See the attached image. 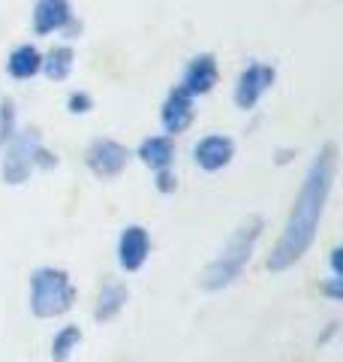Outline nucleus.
Returning <instances> with one entry per match:
<instances>
[{"label":"nucleus","instance_id":"obj_1","mask_svg":"<svg viewBox=\"0 0 343 362\" xmlns=\"http://www.w3.org/2000/svg\"><path fill=\"white\" fill-rule=\"evenodd\" d=\"M335 175H337V145L325 142L316 151L311 166H307V175L301 181L299 197H295L289 221H286L277 245L271 247V254L265 259L268 272H286L311 251L319 221H323V211L328 206L331 187H335Z\"/></svg>","mask_w":343,"mask_h":362},{"label":"nucleus","instance_id":"obj_2","mask_svg":"<svg viewBox=\"0 0 343 362\" xmlns=\"http://www.w3.org/2000/svg\"><path fill=\"white\" fill-rule=\"evenodd\" d=\"M262 230H265V221L259 218V214H253V218H247L238 230L229 235V242L223 245V251L217 254L208 269L202 272V290L208 293H217V290H226L232 287L238 278H241V272L247 269L250 257H253L256 251V242L262 239Z\"/></svg>","mask_w":343,"mask_h":362},{"label":"nucleus","instance_id":"obj_3","mask_svg":"<svg viewBox=\"0 0 343 362\" xmlns=\"http://www.w3.org/2000/svg\"><path fill=\"white\" fill-rule=\"evenodd\" d=\"M78 299V290L73 284L70 272L57 266H40L30 272V314L40 320H52V317H64L73 311Z\"/></svg>","mask_w":343,"mask_h":362},{"label":"nucleus","instance_id":"obj_4","mask_svg":"<svg viewBox=\"0 0 343 362\" xmlns=\"http://www.w3.org/2000/svg\"><path fill=\"white\" fill-rule=\"evenodd\" d=\"M37 139H40L37 130H18L16 139L4 148V163H0V178H4V185L18 187L30 178V173H33L30 148Z\"/></svg>","mask_w":343,"mask_h":362},{"label":"nucleus","instance_id":"obj_5","mask_svg":"<svg viewBox=\"0 0 343 362\" xmlns=\"http://www.w3.org/2000/svg\"><path fill=\"white\" fill-rule=\"evenodd\" d=\"M274 78H277V70H274L271 64H262V61H250L241 73H238V82H235V106L250 112L253 109L262 94L271 90Z\"/></svg>","mask_w":343,"mask_h":362},{"label":"nucleus","instance_id":"obj_6","mask_svg":"<svg viewBox=\"0 0 343 362\" xmlns=\"http://www.w3.org/2000/svg\"><path fill=\"white\" fill-rule=\"evenodd\" d=\"M130 148L114 139H94L85 151V163L97 178H118L130 163Z\"/></svg>","mask_w":343,"mask_h":362},{"label":"nucleus","instance_id":"obj_7","mask_svg":"<svg viewBox=\"0 0 343 362\" xmlns=\"http://www.w3.org/2000/svg\"><path fill=\"white\" fill-rule=\"evenodd\" d=\"M151 257V233L142 223L124 226L118 235V266L124 272H139Z\"/></svg>","mask_w":343,"mask_h":362},{"label":"nucleus","instance_id":"obj_8","mask_svg":"<svg viewBox=\"0 0 343 362\" xmlns=\"http://www.w3.org/2000/svg\"><path fill=\"white\" fill-rule=\"evenodd\" d=\"M232 157H235V142L223 133H208L193 145V160H196L202 173H220V169L232 163Z\"/></svg>","mask_w":343,"mask_h":362},{"label":"nucleus","instance_id":"obj_9","mask_svg":"<svg viewBox=\"0 0 343 362\" xmlns=\"http://www.w3.org/2000/svg\"><path fill=\"white\" fill-rule=\"evenodd\" d=\"M217 78H220L217 58L211 52H202V54H196V58H190L184 76H181V88H184L190 97H205V94L214 90Z\"/></svg>","mask_w":343,"mask_h":362},{"label":"nucleus","instance_id":"obj_10","mask_svg":"<svg viewBox=\"0 0 343 362\" xmlns=\"http://www.w3.org/2000/svg\"><path fill=\"white\" fill-rule=\"evenodd\" d=\"M160 121H163L166 136L184 133L190 124H193V97L181 85L169 90V97H166V103H163V112H160Z\"/></svg>","mask_w":343,"mask_h":362},{"label":"nucleus","instance_id":"obj_11","mask_svg":"<svg viewBox=\"0 0 343 362\" xmlns=\"http://www.w3.org/2000/svg\"><path fill=\"white\" fill-rule=\"evenodd\" d=\"M73 21L70 0H37L33 6V33L37 37H49L54 30H66Z\"/></svg>","mask_w":343,"mask_h":362},{"label":"nucleus","instance_id":"obj_12","mask_svg":"<svg viewBox=\"0 0 343 362\" xmlns=\"http://www.w3.org/2000/svg\"><path fill=\"white\" fill-rule=\"evenodd\" d=\"M127 299H130L127 284H121V281H106V284H102V290H100V296H97L94 320H97V323H109V320H114V317L124 311Z\"/></svg>","mask_w":343,"mask_h":362},{"label":"nucleus","instance_id":"obj_13","mask_svg":"<svg viewBox=\"0 0 343 362\" xmlns=\"http://www.w3.org/2000/svg\"><path fill=\"white\" fill-rule=\"evenodd\" d=\"M6 73L13 78H18V82H28V78L42 73V52L30 42L18 45V49H13V54L6 58Z\"/></svg>","mask_w":343,"mask_h":362},{"label":"nucleus","instance_id":"obj_14","mask_svg":"<svg viewBox=\"0 0 343 362\" xmlns=\"http://www.w3.org/2000/svg\"><path fill=\"white\" fill-rule=\"evenodd\" d=\"M136 157L151 169H166L175 160V139L172 136H148V139H142Z\"/></svg>","mask_w":343,"mask_h":362},{"label":"nucleus","instance_id":"obj_15","mask_svg":"<svg viewBox=\"0 0 343 362\" xmlns=\"http://www.w3.org/2000/svg\"><path fill=\"white\" fill-rule=\"evenodd\" d=\"M73 61H76V52L70 45H54L49 54H42V73L49 76L52 82H64V78L73 73Z\"/></svg>","mask_w":343,"mask_h":362},{"label":"nucleus","instance_id":"obj_16","mask_svg":"<svg viewBox=\"0 0 343 362\" xmlns=\"http://www.w3.org/2000/svg\"><path fill=\"white\" fill-rule=\"evenodd\" d=\"M78 344H82V329L76 323L61 326L52 338V362H66L78 350Z\"/></svg>","mask_w":343,"mask_h":362},{"label":"nucleus","instance_id":"obj_17","mask_svg":"<svg viewBox=\"0 0 343 362\" xmlns=\"http://www.w3.org/2000/svg\"><path fill=\"white\" fill-rule=\"evenodd\" d=\"M18 136V112H16V103L9 97L0 100V148H6Z\"/></svg>","mask_w":343,"mask_h":362},{"label":"nucleus","instance_id":"obj_18","mask_svg":"<svg viewBox=\"0 0 343 362\" xmlns=\"http://www.w3.org/2000/svg\"><path fill=\"white\" fill-rule=\"evenodd\" d=\"M30 163H33V169H54V166H57V154L49 151V148H45V145L37 139V142H33V148H30Z\"/></svg>","mask_w":343,"mask_h":362},{"label":"nucleus","instance_id":"obj_19","mask_svg":"<svg viewBox=\"0 0 343 362\" xmlns=\"http://www.w3.org/2000/svg\"><path fill=\"white\" fill-rule=\"evenodd\" d=\"M66 109H70V115H88V112L94 109V100H90L88 90H73V94L66 97Z\"/></svg>","mask_w":343,"mask_h":362},{"label":"nucleus","instance_id":"obj_20","mask_svg":"<svg viewBox=\"0 0 343 362\" xmlns=\"http://www.w3.org/2000/svg\"><path fill=\"white\" fill-rule=\"evenodd\" d=\"M319 293L328 296V302H343V275H331L328 281H323Z\"/></svg>","mask_w":343,"mask_h":362},{"label":"nucleus","instance_id":"obj_21","mask_svg":"<svg viewBox=\"0 0 343 362\" xmlns=\"http://www.w3.org/2000/svg\"><path fill=\"white\" fill-rule=\"evenodd\" d=\"M154 173H157V181H154V185H157L160 194H175V190H178V175L172 173L169 166H166V169H154Z\"/></svg>","mask_w":343,"mask_h":362},{"label":"nucleus","instance_id":"obj_22","mask_svg":"<svg viewBox=\"0 0 343 362\" xmlns=\"http://www.w3.org/2000/svg\"><path fill=\"white\" fill-rule=\"evenodd\" d=\"M337 329H340V323H337V320H331V323L325 326V332H323V335H319V338H316V344H319V347H325V344L331 341V338H335V335H337Z\"/></svg>","mask_w":343,"mask_h":362},{"label":"nucleus","instance_id":"obj_23","mask_svg":"<svg viewBox=\"0 0 343 362\" xmlns=\"http://www.w3.org/2000/svg\"><path fill=\"white\" fill-rule=\"evenodd\" d=\"M340 254H343V247H331V257H328V263H331V275H343Z\"/></svg>","mask_w":343,"mask_h":362},{"label":"nucleus","instance_id":"obj_24","mask_svg":"<svg viewBox=\"0 0 343 362\" xmlns=\"http://www.w3.org/2000/svg\"><path fill=\"white\" fill-rule=\"evenodd\" d=\"M292 157H295V151H292V148H283V151H277V163L283 166V163H289Z\"/></svg>","mask_w":343,"mask_h":362}]
</instances>
